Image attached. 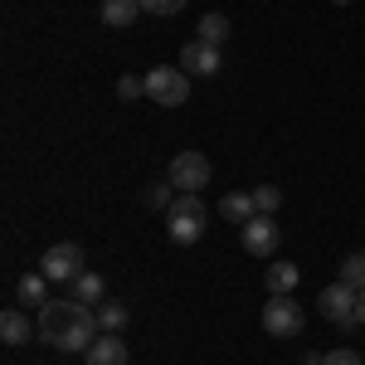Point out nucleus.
<instances>
[{
  "mask_svg": "<svg viewBox=\"0 0 365 365\" xmlns=\"http://www.w3.org/2000/svg\"><path fill=\"white\" fill-rule=\"evenodd\" d=\"M39 341H49L58 351H88L93 341L103 336V327H98V312L93 307H78L73 297H63V302H49V307H39Z\"/></svg>",
  "mask_w": 365,
  "mask_h": 365,
  "instance_id": "1",
  "label": "nucleus"
},
{
  "mask_svg": "<svg viewBox=\"0 0 365 365\" xmlns=\"http://www.w3.org/2000/svg\"><path fill=\"white\" fill-rule=\"evenodd\" d=\"M210 229V210L200 195H175V205L166 210V234L170 244H200Z\"/></svg>",
  "mask_w": 365,
  "mask_h": 365,
  "instance_id": "2",
  "label": "nucleus"
},
{
  "mask_svg": "<svg viewBox=\"0 0 365 365\" xmlns=\"http://www.w3.org/2000/svg\"><path fill=\"white\" fill-rule=\"evenodd\" d=\"M146 98L156 108H185L190 98V73L185 68H146Z\"/></svg>",
  "mask_w": 365,
  "mask_h": 365,
  "instance_id": "3",
  "label": "nucleus"
},
{
  "mask_svg": "<svg viewBox=\"0 0 365 365\" xmlns=\"http://www.w3.org/2000/svg\"><path fill=\"white\" fill-rule=\"evenodd\" d=\"M166 180L180 190V195H200V190L210 185V156H205V151H180V156L170 161Z\"/></svg>",
  "mask_w": 365,
  "mask_h": 365,
  "instance_id": "4",
  "label": "nucleus"
},
{
  "mask_svg": "<svg viewBox=\"0 0 365 365\" xmlns=\"http://www.w3.org/2000/svg\"><path fill=\"white\" fill-rule=\"evenodd\" d=\"M302 307L292 302V297H268L263 302V331L268 336H278V341H292V336H302Z\"/></svg>",
  "mask_w": 365,
  "mask_h": 365,
  "instance_id": "5",
  "label": "nucleus"
},
{
  "mask_svg": "<svg viewBox=\"0 0 365 365\" xmlns=\"http://www.w3.org/2000/svg\"><path fill=\"white\" fill-rule=\"evenodd\" d=\"M39 273H44L49 282H78L88 273L83 268V249H78V244H54V249H44Z\"/></svg>",
  "mask_w": 365,
  "mask_h": 365,
  "instance_id": "6",
  "label": "nucleus"
},
{
  "mask_svg": "<svg viewBox=\"0 0 365 365\" xmlns=\"http://www.w3.org/2000/svg\"><path fill=\"white\" fill-rule=\"evenodd\" d=\"M356 287H346V282H331V287H322V297H317V307L327 322H336V327H361V317H356Z\"/></svg>",
  "mask_w": 365,
  "mask_h": 365,
  "instance_id": "7",
  "label": "nucleus"
},
{
  "mask_svg": "<svg viewBox=\"0 0 365 365\" xmlns=\"http://www.w3.org/2000/svg\"><path fill=\"white\" fill-rule=\"evenodd\" d=\"M239 239H244V253L249 258H273L278 253V225H273V215H253L249 225L239 229Z\"/></svg>",
  "mask_w": 365,
  "mask_h": 365,
  "instance_id": "8",
  "label": "nucleus"
},
{
  "mask_svg": "<svg viewBox=\"0 0 365 365\" xmlns=\"http://www.w3.org/2000/svg\"><path fill=\"white\" fill-rule=\"evenodd\" d=\"M180 68H185L190 78H215V73H220V49L205 44V39H190V44L180 49Z\"/></svg>",
  "mask_w": 365,
  "mask_h": 365,
  "instance_id": "9",
  "label": "nucleus"
},
{
  "mask_svg": "<svg viewBox=\"0 0 365 365\" xmlns=\"http://www.w3.org/2000/svg\"><path fill=\"white\" fill-rule=\"evenodd\" d=\"M83 356H88V365H127V341H117V331H103Z\"/></svg>",
  "mask_w": 365,
  "mask_h": 365,
  "instance_id": "10",
  "label": "nucleus"
},
{
  "mask_svg": "<svg viewBox=\"0 0 365 365\" xmlns=\"http://www.w3.org/2000/svg\"><path fill=\"white\" fill-rule=\"evenodd\" d=\"M220 215H225L229 225H249L253 215H258V205H253V190H229L225 200H220Z\"/></svg>",
  "mask_w": 365,
  "mask_h": 365,
  "instance_id": "11",
  "label": "nucleus"
},
{
  "mask_svg": "<svg viewBox=\"0 0 365 365\" xmlns=\"http://www.w3.org/2000/svg\"><path fill=\"white\" fill-rule=\"evenodd\" d=\"M263 282H268L273 297H287V292L302 282V268H297V263H268V268H263Z\"/></svg>",
  "mask_w": 365,
  "mask_h": 365,
  "instance_id": "12",
  "label": "nucleus"
},
{
  "mask_svg": "<svg viewBox=\"0 0 365 365\" xmlns=\"http://www.w3.org/2000/svg\"><path fill=\"white\" fill-rule=\"evenodd\" d=\"M29 331L39 336V327H29V317H25L20 307H10L5 317H0V341H5V346H25Z\"/></svg>",
  "mask_w": 365,
  "mask_h": 365,
  "instance_id": "13",
  "label": "nucleus"
},
{
  "mask_svg": "<svg viewBox=\"0 0 365 365\" xmlns=\"http://www.w3.org/2000/svg\"><path fill=\"white\" fill-rule=\"evenodd\" d=\"M141 15V0H103V25L108 29H132Z\"/></svg>",
  "mask_w": 365,
  "mask_h": 365,
  "instance_id": "14",
  "label": "nucleus"
},
{
  "mask_svg": "<svg viewBox=\"0 0 365 365\" xmlns=\"http://www.w3.org/2000/svg\"><path fill=\"white\" fill-rule=\"evenodd\" d=\"M68 297H73L78 307H103V302H108V282L98 278V273H83V278L73 282V292H68Z\"/></svg>",
  "mask_w": 365,
  "mask_h": 365,
  "instance_id": "15",
  "label": "nucleus"
},
{
  "mask_svg": "<svg viewBox=\"0 0 365 365\" xmlns=\"http://www.w3.org/2000/svg\"><path fill=\"white\" fill-rule=\"evenodd\" d=\"M200 34L195 39H205V44H215V49H225V39H229V20L220 15V10H210V15H200Z\"/></svg>",
  "mask_w": 365,
  "mask_h": 365,
  "instance_id": "16",
  "label": "nucleus"
},
{
  "mask_svg": "<svg viewBox=\"0 0 365 365\" xmlns=\"http://www.w3.org/2000/svg\"><path fill=\"white\" fill-rule=\"evenodd\" d=\"M20 302L49 307V278H44V273H25V278H20Z\"/></svg>",
  "mask_w": 365,
  "mask_h": 365,
  "instance_id": "17",
  "label": "nucleus"
},
{
  "mask_svg": "<svg viewBox=\"0 0 365 365\" xmlns=\"http://www.w3.org/2000/svg\"><path fill=\"white\" fill-rule=\"evenodd\" d=\"M93 312H98V327H103V331H122V327L132 322V312H127V302H113V297H108L103 307H93Z\"/></svg>",
  "mask_w": 365,
  "mask_h": 365,
  "instance_id": "18",
  "label": "nucleus"
},
{
  "mask_svg": "<svg viewBox=\"0 0 365 365\" xmlns=\"http://www.w3.org/2000/svg\"><path fill=\"white\" fill-rule=\"evenodd\" d=\"M341 282H346V287H356V292L365 287V249H356V253H346V258H341Z\"/></svg>",
  "mask_w": 365,
  "mask_h": 365,
  "instance_id": "19",
  "label": "nucleus"
},
{
  "mask_svg": "<svg viewBox=\"0 0 365 365\" xmlns=\"http://www.w3.org/2000/svg\"><path fill=\"white\" fill-rule=\"evenodd\" d=\"M175 195H180V190H175L170 180H161V185H146V210H170V205H175Z\"/></svg>",
  "mask_w": 365,
  "mask_h": 365,
  "instance_id": "20",
  "label": "nucleus"
},
{
  "mask_svg": "<svg viewBox=\"0 0 365 365\" xmlns=\"http://www.w3.org/2000/svg\"><path fill=\"white\" fill-rule=\"evenodd\" d=\"M253 205H258V215H273L282 205V190L278 185H253Z\"/></svg>",
  "mask_w": 365,
  "mask_h": 365,
  "instance_id": "21",
  "label": "nucleus"
},
{
  "mask_svg": "<svg viewBox=\"0 0 365 365\" xmlns=\"http://www.w3.org/2000/svg\"><path fill=\"white\" fill-rule=\"evenodd\" d=\"M117 98H146V78H137V73L117 78Z\"/></svg>",
  "mask_w": 365,
  "mask_h": 365,
  "instance_id": "22",
  "label": "nucleus"
},
{
  "mask_svg": "<svg viewBox=\"0 0 365 365\" xmlns=\"http://www.w3.org/2000/svg\"><path fill=\"white\" fill-rule=\"evenodd\" d=\"M180 5H185V0H141V10H146V15H175Z\"/></svg>",
  "mask_w": 365,
  "mask_h": 365,
  "instance_id": "23",
  "label": "nucleus"
},
{
  "mask_svg": "<svg viewBox=\"0 0 365 365\" xmlns=\"http://www.w3.org/2000/svg\"><path fill=\"white\" fill-rule=\"evenodd\" d=\"M327 365H361L356 351H327Z\"/></svg>",
  "mask_w": 365,
  "mask_h": 365,
  "instance_id": "24",
  "label": "nucleus"
},
{
  "mask_svg": "<svg viewBox=\"0 0 365 365\" xmlns=\"http://www.w3.org/2000/svg\"><path fill=\"white\" fill-rule=\"evenodd\" d=\"M302 365H327V356H322V351H307V361Z\"/></svg>",
  "mask_w": 365,
  "mask_h": 365,
  "instance_id": "25",
  "label": "nucleus"
},
{
  "mask_svg": "<svg viewBox=\"0 0 365 365\" xmlns=\"http://www.w3.org/2000/svg\"><path fill=\"white\" fill-rule=\"evenodd\" d=\"M356 317H361V327H365V287H361V297H356Z\"/></svg>",
  "mask_w": 365,
  "mask_h": 365,
  "instance_id": "26",
  "label": "nucleus"
},
{
  "mask_svg": "<svg viewBox=\"0 0 365 365\" xmlns=\"http://www.w3.org/2000/svg\"><path fill=\"white\" fill-rule=\"evenodd\" d=\"M336 5H351V0H336Z\"/></svg>",
  "mask_w": 365,
  "mask_h": 365,
  "instance_id": "27",
  "label": "nucleus"
}]
</instances>
